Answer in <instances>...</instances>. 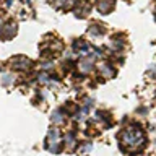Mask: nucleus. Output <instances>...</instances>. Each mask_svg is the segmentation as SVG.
I'll return each instance as SVG.
<instances>
[{"instance_id": "1", "label": "nucleus", "mask_w": 156, "mask_h": 156, "mask_svg": "<svg viewBox=\"0 0 156 156\" xmlns=\"http://www.w3.org/2000/svg\"><path fill=\"white\" fill-rule=\"evenodd\" d=\"M145 141H146L145 130L136 124L127 125L125 129L120 130V133H119L120 148L124 150L125 153H135V151L141 150L143 145H145Z\"/></svg>"}, {"instance_id": "2", "label": "nucleus", "mask_w": 156, "mask_h": 156, "mask_svg": "<svg viewBox=\"0 0 156 156\" xmlns=\"http://www.w3.org/2000/svg\"><path fill=\"white\" fill-rule=\"evenodd\" d=\"M60 145H62V138H60L58 130L57 129H51V130H49V133H47V138H46L47 150L52 151V153H58Z\"/></svg>"}, {"instance_id": "3", "label": "nucleus", "mask_w": 156, "mask_h": 156, "mask_svg": "<svg viewBox=\"0 0 156 156\" xmlns=\"http://www.w3.org/2000/svg\"><path fill=\"white\" fill-rule=\"evenodd\" d=\"M94 67V55H83L78 60V70L81 73H90Z\"/></svg>"}, {"instance_id": "4", "label": "nucleus", "mask_w": 156, "mask_h": 156, "mask_svg": "<svg viewBox=\"0 0 156 156\" xmlns=\"http://www.w3.org/2000/svg\"><path fill=\"white\" fill-rule=\"evenodd\" d=\"M96 8H98V12L102 13V15H109L112 10L115 8V0H98Z\"/></svg>"}, {"instance_id": "5", "label": "nucleus", "mask_w": 156, "mask_h": 156, "mask_svg": "<svg viewBox=\"0 0 156 156\" xmlns=\"http://www.w3.org/2000/svg\"><path fill=\"white\" fill-rule=\"evenodd\" d=\"M12 67L15 68V70H28V68L31 67V60L26 58V57L18 55V57L12 58Z\"/></svg>"}, {"instance_id": "6", "label": "nucleus", "mask_w": 156, "mask_h": 156, "mask_svg": "<svg viewBox=\"0 0 156 156\" xmlns=\"http://www.w3.org/2000/svg\"><path fill=\"white\" fill-rule=\"evenodd\" d=\"M51 3L57 10H70L76 3V0H51Z\"/></svg>"}, {"instance_id": "7", "label": "nucleus", "mask_w": 156, "mask_h": 156, "mask_svg": "<svg viewBox=\"0 0 156 156\" xmlns=\"http://www.w3.org/2000/svg\"><path fill=\"white\" fill-rule=\"evenodd\" d=\"M99 72H101V76L104 78H112L115 73V68L111 65V63H101L99 65Z\"/></svg>"}, {"instance_id": "8", "label": "nucleus", "mask_w": 156, "mask_h": 156, "mask_svg": "<svg viewBox=\"0 0 156 156\" xmlns=\"http://www.w3.org/2000/svg\"><path fill=\"white\" fill-rule=\"evenodd\" d=\"M2 31H7V33H3V34H0L5 41L7 39H12L15 36V33H16V28H15V23H8V24H5V26L2 28Z\"/></svg>"}, {"instance_id": "9", "label": "nucleus", "mask_w": 156, "mask_h": 156, "mask_svg": "<svg viewBox=\"0 0 156 156\" xmlns=\"http://www.w3.org/2000/svg\"><path fill=\"white\" fill-rule=\"evenodd\" d=\"M63 145H67V148L70 150V148H73L78 141H76V135L73 133V132H68V133L65 135V138H63V141H62Z\"/></svg>"}, {"instance_id": "10", "label": "nucleus", "mask_w": 156, "mask_h": 156, "mask_svg": "<svg viewBox=\"0 0 156 156\" xmlns=\"http://www.w3.org/2000/svg\"><path fill=\"white\" fill-rule=\"evenodd\" d=\"M91 150H93V145L90 143V141H85V143H81L76 148V153L80 156H88V153H91Z\"/></svg>"}, {"instance_id": "11", "label": "nucleus", "mask_w": 156, "mask_h": 156, "mask_svg": "<svg viewBox=\"0 0 156 156\" xmlns=\"http://www.w3.org/2000/svg\"><path fill=\"white\" fill-rule=\"evenodd\" d=\"M154 15H156V10H154Z\"/></svg>"}]
</instances>
